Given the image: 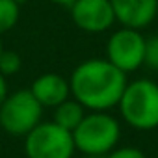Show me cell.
<instances>
[{
    "mask_svg": "<svg viewBox=\"0 0 158 158\" xmlns=\"http://www.w3.org/2000/svg\"><path fill=\"white\" fill-rule=\"evenodd\" d=\"M102 158H147V156L138 147H115Z\"/></svg>",
    "mask_w": 158,
    "mask_h": 158,
    "instance_id": "5bb4252c",
    "label": "cell"
},
{
    "mask_svg": "<svg viewBox=\"0 0 158 158\" xmlns=\"http://www.w3.org/2000/svg\"><path fill=\"white\" fill-rule=\"evenodd\" d=\"M74 151L73 132L61 128L54 121H41L24 136L26 158H73Z\"/></svg>",
    "mask_w": 158,
    "mask_h": 158,
    "instance_id": "5b68a950",
    "label": "cell"
},
{
    "mask_svg": "<svg viewBox=\"0 0 158 158\" xmlns=\"http://www.w3.org/2000/svg\"><path fill=\"white\" fill-rule=\"evenodd\" d=\"M121 119L134 130L158 128V84L151 78H136L128 82L119 99Z\"/></svg>",
    "mask_w": 158,
    "mask_h": 158,
    "instance_id": "7a4b0ae2",
    "label": "cell"
},
{
    "mask_svg": "<svg viewBox=\"0 0 158 158\" xmlns=\"http://www.w3.org/2000/svg\"><path fill=\"white\" fill-rule=\"evenodd\" d=\"M21 17V4L17 0H0V35L10 32Z\"/></svg>",
    "mask_w": 158,
    "mask_h": 158,
    "instance_id": "8fae6325",
    "label": "cell"
},
{
    "mask_svg": "<svg viewBox=\"0 0 158 158\" xmlns=\"http://www.w3.org/2000/svg\"><path fill=\"white\" fill-rule=\"evenodd\" d=\"M10 95V89H8V78L4 74H0V106L6 101V97Z\"/></svg>",
    "mask_w": 158,
    "mask_h": 158,
    "instance_id": "9a60e30c",
    "label": "cell"
},
{
    "mask_svg": "<svg viewBox=\"0 0 158 158\" xmlns=\"http://www.w3.org/2000/svg\"><path fill=\"white\" fill-rule=\"evenodd\" d=\"M145 41L141 30L121 26L106 43V60L125 74L138 71L145 61Z\"/></svg>",
    "mask_w": 158,
    "mask_h": 158,
    "instance_id": "8992f818",
    "label": "cell"
},
{
    "mask_svg": "<svg viewBox=\"0 0 158 158\" xmlns=\"http://www.w3.org/2000/svg\"><path fill=\"white\" fill-rule=\"evenodd\" d=\"M69 10L74 26L86 34H102L115 24L110 0H74Z\"/></svg>",
    "mask_w": 158,
    "mask_h": 158,
    "instance_id": "52a82bcc",
    "label": "cell"
},
{
    "mask_svg": "<svg viewBox=\"0 0 158 158\" xmlns=\"http://www.w3.org/2000/svg\"><path fill=\"white\" fill-rule=\"evenodd\" d=\"M143 65L158 71V35H152L145 41V61Z\"/></svg>",
    "mask_w": 158,
    "mask_h": 158,
    "instance_id": "4fadbf2b",
    "label": "cell"
},
{
    "mask_svg": "<svg viewBox=\"0 0 158 158\" xmlns=\"http://www.w3.org/2000/svg\"><path fill=\"white\" fill-rule=\"evenodd\" d=\"M23 67V60L17 52L13 50H4L0 54V74H4L6 78L8 76H13L21 71Z\"/></svg>",
    "mask_w": 158,
    "mask_h": 158,
    "instance_id": "7c38bea8",
    "label": "cell"
},
{
    "mask_svg": "<svg viewBox=\"0 0 158 158\" xmlns=\"http://www.w3.org/2000/svg\"><path fill=\"white\" fill-rule=\"evenodd\" d=\"M115 23L125 28L143 30L158 15V0H110Z\"/></svg>",
    "mask_w": 158,
    "mask_h": 158,
    "instance_id": "ba28073f",
    "label": "cell"
},
{
    "mask_svg": "<svg viewBox=\"0 0 158 158\" xmlns=\"http://www.w3.org/2000/svg\"><path fill=\"white\" fill-rule=\"evenodd\" d=\"M43 106L30 89H17L0 106V128L15 138H24L43 121Z\"/></svg>",
    "mask_w": 158,
    "mask_h": 158,
    "instance_id": "277c9868",
    "label": "cell"
},
{
    "mask_svg": "<svg viewBox=\"0 0 158 158\" xmlns=\"http://www.w3.org/2000/svg\"><path fill=\"white\" fill-rule=\"evenodd\" d=\"M73 158H89V156H73Z\"/></svg>",
    "mask_w": 158,
    "mask_h": 158,
    "instance_id": "ac0fdd59",
    "label": "cell"
},
{
    "mask_svg": "<svg viewBox=\"0 0 158 158\" xmlns=\"http://www.w3.org/2000/svg\"><path fill=\"white\" fill-rule=\"evenodd\" d=\"M86 114H88V110H86L80 102L69 97L67 101H63L61 104H58V106L54 108L52 121H54L56 125H60L61 128L73 132L78 125H80V121L84 119Z\"/></svg>",
    "mask_w": 158,
    "mask_h": 158,
    "instance_id": "30bf717a",
    "label": "cell"
},
{
    "mask_svg": "<svg viewBox=\"0 0 158 158\" xmlns=\"http://www.w3.org/2000/svg\"><path fill=\"white\" fill-rule=\"evenodd\" d=\"M30 91L43 108H52V110L71 97L69 80L63 78L61 74H58V73L39 74L32 82Z\"/></svg>",
    "mask_w": 158,
    "mask_h": 158,
    "instance_id": "9c48e42d",
    "label": "cell"
},
{
    "mask_svg": "<svg viewBox=\"0 0 158 158\" xmlns=\"http://www.w3.org/2000/svg\"><path fill=\"white\" fill-rule=\"evenodd\" d=\"M4 52V45H2V35H0V54Z\"/></svg>",
    "mask_w": 158,
    "mask_h": 158,
    "instance_id": "e0dca14e",
    "label": "cell"
},
{
    "mask_svg": "<svg viewBox=\"0 0 158 158\" xmlns=\"http://www.w3.org/2000/svg\"><path fill=\"white\" fill-rule=\"evenodd\" d=\"M74 149L89 158L106 156L121 139V125L108 112H88L73 130Z\"/></svg>",
    "mask_w": 158,
    "mask_h": 158,
    "instance_id": "3957f363",
    "label": "cell"
},
{
    "mask_svg": "<svg viewBox=\"0 0 158 158\" xmlns=\"http://www.w3.org/2000/svg\"><path fill=\"white\" fill-rule=\"evenodd\" d=\"M127 84V74L106 58H89L78 63L69 76L71 97L88 112H108L115 108Z\"/></svg>",
    "mask_w": 158,
    "mask_h": 158,
    "instance_id": "6da1fadb",
    "label": "cell"
},
{
    "mask_svg": "<svg viewBox=\"0 0 158 158\" xmlns=\"http://www.w3.org/2000/svg\"><path fill=\"white\" fill-rule=\"evenodd\" d=\"M48 2L56 4V6H65V8H71L74 4V0H48Z\"/></svg>",
    "mask_w": 158,
    "mask_h": 158,
    "instance_id": "2e32d148",
    "label": "cell"
}]
</instances>
